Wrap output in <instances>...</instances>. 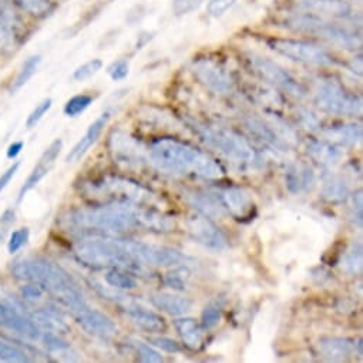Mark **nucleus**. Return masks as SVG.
<instances>
[{"mask_svg":"<svg viewBox=\"0 0 363 363\" xmlns=\"http://www.w3.org/2000/svg\"><path fill=\"white\" fill-rule=\"evenodd\" d=\"M150 160L158 169L174 175L196 174L217 179L225 174L223 165L210 154L174 138H158L152 141Z\"/></svg>","mask_w":363,"mask_h":363,"instance_id":"nucleus-1","label":"nucleus"},{"mask_svg":"<svg viewBox=\"0 0 363 363\" xmlns=\"http://www.w3.org/2000/svg\"><path fill=\"white\" fill-rule=\"evenodd\" d=\"M13 275L39 285L43 291L52 294L70 312L86 305V301L73 282L72 277L57 264L45 258H29L18 262Z\"/></svg>","mask_w":363,"mask_h":363,"instance_id":"nucleus-2","label":"nucleus"},{"mask_svg":"<svg viewBox=\"0 0 363 363\" xmlns=\"http://www.w3.org/2000/svg\"><path fill=\"white\" fill-rule=\"evenodd\" d=\"M140 207L123 203H106L99 207L72 211L65 221L79 231L125 233L140 227Z\"/></svg>","mask_w":363,"mask_h":363,"instance_id":"nucleus-3","label":"nucleus"},{"mask_svg":"<svg viewBox=\"0 0 363 363\" xmlns=\"http://www.w3.org/2000/svg\"><path fill=\"white\" fill-rule=\"evenodd\" d=\"M74 255L82 264L91 268H117L135 274L144 272V264L128 251L124 240L87 238L76 245Z\"/></svg>","mask_w":363,"mask_h":363,"instance_id":"nucleus-4","label":"nucleus"},{"mask_svg":"<svg viewBox=\"0 0 363 363\" xmlns=\"http://www.w3.org/2000/svg\"><path fill=\"white\" fill-rule=\"evenodd\" d=\"M193 128L208 145L218 150L240 168H258L261 165L259 154L238 133L221 127L203 125L199 123H193Z\"/></svg>","mask_w":363,"mask_h":363,"instance_id":"nucleus-5","label":"nucleus"},{"mask_svg":"<svg viewBox=\"0 0 363 363\" xmlns=\"http://www.w3.org/2000/svg\"><path fill=\"white\" fill-rule=\"evenodd\" d=\"M83 193L93 200L133 206H141L151 199L150 191L135 183V181L117 175H107L86 183Z\"/></svg>","mask_w":363,"mask_h":363,"instance_id":"nucleus-6","label":"nucleus"},{"mask_svg":"<svg viewBox=\"0 0 363 363\" xmlns=\"http://www.w3.org/2000/svg\"><path fill=\"white\" fill-rule=\"evenodd\" d=\"M315 103L320 110L336 116L362 114V99L349 93L333 79L318 82L315 89Z\"/></svg>","mask_w":363,"mask_h":363,"instance_id":"nucleus-7","label":"nucleus"},{"mask_svg":"<svg viewBox=\"0 0 363 363\" xmlns=\"http://www.w3.org/2000/svg\"><path fill=\"white\" fill-rule=\"evenodd\" d=\"M268 46L278 55L292 62L319 67L330 66L335 63L333 57L329 55L328 50L312 42L296 39H269Z\"/></svg>","mask_w":363,"mask_h":363,"instance_id":"nucleus-8","label":"nucleus"},{"mask_svg":"<svg viewBox=\"0 0 363 363\" xmlns=\"http://www.w3.org/2000/svg\"><path fill=\"white\" fill-rule=\"evenodd\" d=\"M288 23H289L288 26L296 32L316 35L339 48L353 49L360 43V40L354 35L349 33L346 29L332 23H326L315 16H309V15L298 16L289 21Z\"/></svg>","mask_w":363,"mask_h":363,"instance_id":"nucleus-9","label":"nucleus"},{"mask_svg":"<svg viewBox=\"0 0 363 363\" xmlns=\"http://www.w3.org/2000/svg\"><path fill=\"white\" fill-rule=\"evenodd\" d=\"M250 63H251L254 72L264 82L272 84L274 87L281 89L282 91H285L291 96H295V97L303 96V90H302L301 84L284 67H281L274 60H271L265 56L252 53L250 56Z\"/></svg>","mask_w":363,"mask_h":363,"instance_id":"nucleus-10","label":"nucleus"},{"mask_svg":"<svg viewBox=\"0 0 363 363\" xmlns=\"http://www.w3.org/2000/svg\"><path fill=\"white\" fill-rule=\"evenodd\" d=\"M125 244L128 251L144 265L178 267L184 265L189 261L187 255L169 247L145 244L140 241H125Z\"/></svg>","mask_w":363,"mask_h":363,"instance_id":"nucleus-11","label":"nucleus"},{"mask_svg":"<svg viewBox=\"0 0 363 363\" xmlns=\"http://www.w3.org/2000/svg\"><path fill=\"white\" fill-rule=\"evenodd\" d=\"M187 230L193 240L211 251H223L227 248L228 241L224 233L211 221V218L196 214L187 218Z\"/></svg>","mask_w":363,"mask_h":363,"instance_id":"nucleus-12","label":"nucleus"},{"mask_svg":"<svg viewBox=\"0 0 363 363\" xmlns=\"http://www.w3.org/2000/svg\"><path fill=\"white\" fill-rule=\"evenodd\" d=\"M0 326L15 330L30 339H39L42 336L40 328L33 322V319L28 318L15 301H8L4 296H0Z\"/></svg>","mask_w":363,"mask_h":363,"instance_id":"nucleus-13","label":"nucleus"},{"mask_svg":"<svg viewBox=\"0 0 363 363\" xmlns=\"http://www.w3.org/2000/svg\"><path fill=\"white\" fill-rule=\"evenodd\" d=\"M194 74L197 79L216 93H230L234 87L231 74L217 62L211 59H200L194 63Z\"/></svg>","mask_w":363,"mask_h":363,"instance_id":"nucleus-14","label":"nucleus"},{"mask_svg":"<svg viewBox=\"0 0 363 363\" xmlns=\"http://www.w3.org/2000/svg\"><path fill=\"white\" fill-rule=\"evenodd\" d=\"M110 154L116 162L125 167H140L145 161V151L141 144L121 131L111 134Z\"/></svg>","mask_w":363,"mask_h":363,"instance_id":"nucleus-15","label":"nucleus"},{"mask_svg":"<svg viewBox=\"0 0 363 363\" xmlns=\"http://www.w3.org/2000/svg\"><path fill=\"white\" fill-rule=\"evenodd\" d=\"M72 315L77 320V323L93 336L110 339L117 332L116 323L107 315L101 313L100 311L89 308L87 303L73 311Z\"/></svg>","mask_w":363,"mask_h":363,"instance_id":"nucleus-16","label":"nucleus"},{"mask_svg":"<svg viewBox=\"0 0 363 363\" xmlns=\"http://www.w3.org/2000/svg\"><path fill=\"white\" fill-rule=\"evenodd\" d=\"M218 197L227 213L231 214L234 218L245 220L252 217L255 206L250 193H247L245 190L238 187H227L220 191Z\"/></svg>","mask_w":363,"mask_h":363,"instance_id":"nucleus-17","label":"nucleus"},{"mask_svg":"<svg viewBox=\"0 0 363 363\" xmlns=\"http://www.w3.org/2000/svg\"><path fill=\"white\" fill-rule=\"evenodd\" d=\"M124 313L127 315V318L137 325L140 329L150 332V333H157V332H162L165 329V322L162 319L161 315H158L157 312H152L133 301H127L124 298V303L121 305Z\"/></svg>","mask_w":363,"mask_h":363,"instance_id":"nucleus-18","label":"nucleus"},{"mask_svg":"<svg viewBox=\"0 0 363 363\" xmlns=\"http://www.w3.org/2000/svg\"><path fill=\"white\" fill-rule=\"evenodd\" d=\"M62 147H63L62 140H56L43 152V155L40 157L38 165L33 168V171L30 172V175L26 179L25 186L21 190V200L25 197V194H28L30 190H33L40 183V181L49 174V171L52 169L55 161L57 160V157H59V154L62 151Z\"/></svg>","mask_w":363,"mask_h":363,"instance_id":"nucleus-19","label":"nucleus"},{"mask_svg":"<svg viewBox=\"0 0 363 363\" xmlns=\"http://www.w3.org/2000/svg\"><path fill=\"white\" fill-rule=\"evenodd\" d=\"M108 120H110V113L106 111L87 128L86 134L79 140V143L69 152V155H67V161L69 162H77L79 160H82L84 157V154L93 147V144L101 135V133H103L104 127L107 125Z\"/></svg>","mask_w":363,"mask_h":363,"instance_id":"nucleus-20","label":"nucleus"},{"mask_svg":"<svg viewBox=\"0 0 363 363\" xmlns=\"http://www.w3.org/2000/svg\"><path fill=\"white\" fill-rule=\"evenodd\" d=\"M318 345L320 354L330 362H343L354 352V342L347 337H322Z\"/></svg>","mask_w":363,"mask_h":363,"instance_id":"nucleus-21","label":"nucleus"},{"mask_svg":"<svg viewBox=\"0 0 363 363\" xmlns=\"http://www.w3.org/2000/svg\"><path fill=\"white\" fill-rule=\"evenodd\" d=\"M189 203L193 208H196L200 214L214 220V218H223L228 213L225 207L223 206L218 194H210V193H193L189 196Z\"/></svg>","mask_w":363,"mask_h":363,"instance_id":"nucleus-22","label":"nucleus"},{"mask_svg":"<svg viewBox=\"0 0 363 363\" xmlns=\"http://www.w3.org/2000/svg\"><path fill=\"white\" fill-rule=\"evenodd\" d=\"M150 299L157 309L171 316H183L189 313L194 306V303L189 298L172 294H155Z\"/></svg>","mask_w":363,"mask_h":363,"instance_id":"nucleus-23","label":"nucleus"},{"mask_svg":"<svg viewBox=\"0 0 363 363\" xmlns=\"http://www.w3.org/2000/svg\"><path fill=\"white\" fill-rule=\"evenodd\" d=\"M178 335L190 349H200L204 343L203 326L193 318H179L174 322Z\"/></svg>","mask_w":363,"mask_h":363,"instance_id":"nucleus-24","label":"nucleus"},{"mask_svg":"<svg viewBox=\"0 0 363 363\" xmlns=\"http://www.w3.org/2000/svg\"><path fill=\"white\" fill-rule=\"evenodd\" d=\"M285 178L288 190L294 194L309 191L315 186V174L308 165H292Z\"/></svg>","mask_w":363,"mask_h":363,"instance_id":"nucleus-25","label":"nucleus"},{"mask_svg":"<svg viewBox=\"0 0 363 363\" xmlns=\"http://www.w3.org/2000/svg\"><path fill=\"white\" fill-rule=\"evenodd\" d=\"M306 151L312 160H315L316 162L325 167H332L337 164L342 157V152L336 145L326 141H319V140L308 141Z\"/></svg>","mask_w":363,"mask_h":363,"instance_id":"nucleus-26","label":"nucleus"},{"mask_svg":"<svg viewBox=\"0 0 363 363\" xmlns=\"http://www.w3.org/2000/svg\"><path fill=\"white\" fill-rule=\"evenodd\" d=\"M326 137L342 147H356L362 141L360 124H342L325 131Z\"/></svg>","mask_w":363,"mask_h":363,"instance_id":"nucleus-27","label":"nucleus"},{"mask_svg":"<svg viewBox=\"0 0 363 363\" xmlns=\"http://www.w3.org/2000/svg\"><path fill=\"white\" fill-rule=\"evenodd\" d=\"M140 227L154 233H168L174 228V223L169 217L154 208H140Z\"/></svg>","mask_w":363,"mask_h":363,"instance_id":"nucleus-28","label":"nucleus"},{"mask_svg":"<svg viewBox=\"0 0 363 363\" xmlns=\"http://www.w3.org/2000/svg\"><path fill=\"white\" fill-rule=\"evenodd\" d=\"M349 196L347 186L345 183V179L339 175H328L323 181V190H322V197L332 204H339L346 201Z\"/></svg>","mask_w":363,"mask_h":363,"instance_id":"nucleus-29","label":"nucleus"},{"mask_svg":"<svg viewBox=\"0 0 363 363\" xmlns=\"http://www.w3.org/2000/svg\"><path fill=\"white\" fill-rule=\"evenodd\" d=\"M245 124H247V127H248L255 135H258L259 138H262V140L267 141L268 144H271V145H274V147H277V148H285V147H288V145L278 137V134L274 131V128L269 127L268 124H265L262 120L255 118V117H250V118H247Z\"/></svg>","mask_w":363,"mask_h":363,"instance_id":"nucleus-30","label":"nucleus"},{"mask_svg":"<svg viewBox=\"0 0 363 363\" xmlns=\"http://www.w3.org/2000/svg\"><path fill=\"white\" fill-rule=\"evenodd\" d=\"M33 322L48 330L49 333H67L69 332V326L52 311H38L33 313Z\"/></svg>","mask_w":363,"mask_h":363,"instance_id":"nucleus-31","label":"nucleus"},{"mask_svg":"<svg viewBox=\"0 0 363 363\" xmlns=\"http://www.w3.org/2000/svg\"><path fill=\"white\" fill-rule=\"evenodd\" d=\"M106 282L116 288V289H123V291H133L138 286V282L124 269H117L111 268L106 274Z\"/></svg>","mask_w":363,"mask_h":363,"instance_id":"nucleus-32","label":"nucleus"},{"mask_svg":"<svg viewBox=\"0 0 363 363\" xmlns=\"http://www.w3.org/2000/svg\"><path fill=\"white\" fill-rule=\"evenodd\" d=\"M40 63H42V57H40V56H32V57H29V59L25 62L22 70H21L19 74H18V77H16V80H15L13 89H15V90H19L21 87H23V86L35 76V73L38 72Z\"/></svg>","mask_w":363,"mask_h":363,"instance_id":"nucleus-33","label":"nucleus"},{"mask_svg":"<svg viewBox=\"0 0 363 363\" xmlns=\"http://www.w3.org/2000/svg\"><path fill=\"white\" fill-rule=\"evenodd\" d=\"M0 360H8V362H28L29 356L28 353L5 340L0 339Z\"/></svg>","mask_w":363,"mask_h":363,"instance_id":"nucleus-34","label":"nucleus"},{"mask_svg":"<svg viewBox=\"0 0 363 363\" xmlns=\"http://www.w3.org/2000/svg\"><path fill=\"white\" fill-rule=\"evenodd\" d=\"M362 247H353L343 258V269L350 275H357L362 271Z\"/></svg>","mask_w":363,"mask_h":363,"instance_id":"nucleus-35","label":"nucleus"},{"mask_svg":"<svg viewBox=\"0 0 363 363\" xmlns=\"http://www.w3.org/2000/svg\"><path fill=\"white\" fill-rule=\"evenodd\" d=\"M93 101V97L91 96H87V94H79V96H74L72 97L66 106H65V113L69 116V117H76L79 114H82Z\"/></svg>","mask_w":363,"mask_h":363,"instance_id":"nucleus-36","label":"nucleus"},{"mask_svg":"<svg viewBox=\"0 0 363 363\" xmlns=\"http://www.w3.org/2000/svg\"><path fill=\"white\" fill-rule=\"evenodd\" d=\"M133 346L135 347L138 353V360L140 362H147V363H158L162 362V356L158 350L151 347L150 345L141 342V340H133Z\"/></svg>","mask_w":363,"mask_h":363,"instance_id":"nucleus-37","label":"nucleus"},{"mask_svg":"<svg viewBox=\"0 0 363 363\" xmlns=\"http://www.w3.org/2000/svg\"><path fill=\"white\" fill-rule=\"evenodd\" d=\"M103 67V62L100 59H93V60H89L87 63H84L83 66H80L73 77L77 80V82H86L89 80L90 77H93L99 70H101Z\"/></svg>","mask_w":363,"mask_h":363,"instance_id":"nucleus-38","label":"nucleus"},{"mask_svg":"<svg viewBox=\"0 0 363 363\" xmlns=\"http://www.w3.org/2000/svg\"><path fill=\"white\" fill-rule=\"evenodd\" d=\"M204 0H172V12L177 16H184L200 9Z\"/></svg>","mask_w":363,"mask_h":363,"instance_id":"nucleus-39","label":"nucleus"},{"mask_svg":"<svg viewBox=\"0 0 363 363\" xmlns=\"http://www.w3.org/2000/svg\"><path fill=\"white\" fill-rule=\"evenodd\" d=\"M223 319V312L218 306L210 305L203 312V328L204 329H213L216 328Z\"/></svg>","mask_w":363,"mask_h":363,"instance_id":"nucleus-40","label":"nucleus"},{"mask_svg":"<svg viewBox=\"0 0 363 363\" xmlns=\"http://www.w3.org/2000/svg\"><path fill=\"white\" fill-rule=\"evenodd\" d=\"M237 0H210L208 4V13L213 18H221L225 15L234 5Z\"/></svg>","mask_w":363,"mask_h":363,"instance_id":"nucleus-41","label":"nucleus"},{"mask_svg":"<svg viewBox=\"0 0 363 363\" xmlns=\"http://www.w3.org/2000/svg\"><path fill=\"white\" fill-rule=\"evenodd\" d=\"M52 99H46L43 100L39 106H36V108L30 113V116L28 117V121H26V125L28 128H33L36 127V124L43 118V116L50 110L52 107Z\"/></svg>","mask_w":363,"mask_h":363,"instance_id":"nucleus-42","label":"nucleus"},{"mask_svg":"<svg viewBox=\"0 0 363 363\" xmlns=\"http://www.w3.org/2000/svg\"><path fill=\"white\" fill-rule=\"evenodd\" d=\"M150 343H152L155 347H160L168 353H178L183 350L181 345L178 342H175L171 337H164V336H157V337H150L148 340Z\"/></svg>","mask_w":363,"mask_h":363,"instance_id":"nucleus-43","label":"nucleus"},{"mask_svg":"<svg viewBox=\"0 0 363 363\" xmlns=\"http://www.w3.org/2000/svg\"><path fill=\"white\" fill-rule=\"evenodd\" d=\"M29 240V230L28 228H21L18 231H13L12 235H11V240H9V252L11 254H15L18 252Z\"/></svg>","mask_w":363,"mask_h":363,"instance_id":"nucleus-44","label":"nucleus"},{"mask_svg":"<svg viewBox=\"0 0 363 363\" xmlns=\"http://www.w3.org/2000/svg\"><path fill=\"white\" fill-rule=\"evenodd\" d=\"M18 2L33 15H42L49 11V0H18Z\"/></svg>","mask_w":363,"mask_h":363,"instance_id":"nucleus-45","label":"nucleus"},{"mask_svg":"<svg viewBox=\"0 0 363 363\" xmlns=\"http://www.w3.org/2000/svg\"><path fill=\"white\" fill-rule=\"evenodd\" d=\"M128 70H130L128 62L121 59V60H117L116 63H113L108 67V74L114 82H120V80H124L128 76Z\"/></svg>","mask_w":363,"mask_h":363,"instance_id":"nucleus-46","label":"nucleus"},{"mask_svg":"<svg viewBox=\"0 0 363 363\" xmlns=\"http://www.w3.org/2000/svg\"><path fill=\"white\" fill-rule=\"evenodd\" d=\"M164 282L168 288L174 289V291H186L187 289V282L186 279L181 277L178 272H171L167 274L164 278Z\"/></svg>","mask_w":363,"mask_h":363,"instance_id":"nucleus-47","label":"nucleus"},{"mask_svg":"<svg viewBox=\"0 0 363 363\" xmlns=\"http://www.w3.org/2000/svg\"><path fill=\"white\" fill-rule=\"evenodd\" d=\"M13 221H15V213L12 210H8L2 217H0V240L5 238V234L11 228Z\"/></svg>","mask_w":363,"mask_h":363,"instance_id":"nucleus-48","label":"nucleus"},{"mask_svg":"<svg viewBox=\"0 0 363 363\" xmlns=\"http://www.w3.org/2000/svg\"><path fill=\"white\" fill-rule=\"evenodd\" d=\"M12 46V38L11 33L8 30V28L5 26L4 21L0 19V50H8Z\"/></svg>","mask_w":363,"mask_h":363,"instance_id":"nucleus-49","label":"nucleus"},{"mask_svg":"<svg viewBox=\"0 0 363 363\" xmlns=\"http://www.w3.org/2000/svg\"><path fill=\"white\" fill-rule=\"evenodd\" d=\"M19 165H21V162L13 164L12 167H9V168L6 169V172H4L2 175H0V193H2V191L6 189V186L11 183V179L13 178V175L16 174V171L19 169Z\"/></svg>","mask_w":363,"mask_h":363,"instance_id":"nucleus-50","label":"nucleus"},{"mask_svg":"<svg viewBox=\"0 0 363 363\" xmlns=\"http://www.w3.org/2000/svg\"><path fill=\"white\" fill-rule=\"evenodd\" d=\"M352 220L357 221V225H362V193L359 191L353 196V208H352Z\"/></svg>","mask_w":363,"mask_h":363,"instance_id":"nucleus-51","label":"nucleus"},{"mask_svg":"<svg viewBox=\"0 0 363 363\" xmlns=\"http://www.w3.org/2000/svg\"><path fill=\"white\" fill-rule=\"evenodd\" d=\"M22 294H23V296L25 298H28V299H38V298H40L42 295H43V289L39 286V285H36V284H30V285H26L23 289H22Z\"/></svg>","mask_w":363,"mask_h":363,"instance_id":"nucleus-52","label":"nucleus"},{"mask_svg":"<svg viewBox=\"0 0 363 363\" xmlns=\"http://www.w3.org/2000/svg\"><path fill=\"white\" fill-rule=\"evenodd\" d=\"M22 148H23V143H22V141L13 143V144L9 147V150H8V157H9V158H15V157L22 151Z\"/></svg>","mask_w":363,"mask_h":363,"instance_id":"nucleus-53","label":"nucleus"}]
</instances>
